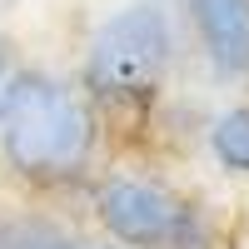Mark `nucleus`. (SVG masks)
Here are the masks:
<instances>
[{
	"mask_svg": "<svg viewBox=\"0 0 249 249\" xmlns=\"http://www.w3.org/2000/svg\"><path fill=\"white\" fill-rule=\"evenodd\" d=\"M95 219L120 249H210L214 224L190 195L170 190L160 179L110 175L95 184Z\"/></svg>",
	"mask_w": 249,
	"mask_h": 249,
	"instance_id": "3",
	"label": "nucleus"
},
{
	"mask_svg": "<svg viewBox=\"0 0 249 249\" xmlns=\"http://www.w3.org/2000/svg\"><path fill=\"white\" fill-rule=\"evenodd\" d=\"M0 155L40 190H60L90 170L95 155V110L80 85L50 70H25L10 110L0 115Z\"/></svg>",
	"mask_w": 249,
	"mask_h": 249,
	"instance_id": "1",
	"label": "nucleus"
},
{
	"mask_svg": "<svg viewBox=\"0 0 249 249\" xmlns=\"http://www.w3.org/2000/svg\"><path fill=\"white\" fill-rule=\"evenodd\" d=\"M75 249H120V244H115V239H105V244H95V239H80Z\"/></svg>",
	"mask_w": 249,
	"mask_h": 249,
	"instance_id": "8",
	"label": "nucleus"
},
{
	"mask_svg": "<svg viewBox=\"0 0 249 249\" xmlns=\"http://www.w3.org/2000/svg\"><path fill=\"white\" fill-rule=\"evenodd\" d=\"M25 55L15 50V40H5L0 35V115L10 110V100H15V90H20V80H25Z\"/></svg>",
	"mask_w": 249,
	"mask_h": 249,
	"instance_id": "7",
	"label": "nucleus"
},
{
	"mask_svg": "<svg viewBox=\"0 0 249 249\" xmlns=\"http://www.w3.org/2000/svg\"><path fill=\"white\" fill-rule=\"evenodd\" d=\"M199 55L219 80L249 75V0H184Z\"/></svg>",
	"mask_w": 249,
	"mask_h": 249,
	"instance_id": "4",
	"label": "nucleus"
},
{
	"mask_svg": "<svg viewBox=\"0 0 249 249\" xmlns=\"http://www.w3.org/2000/svg\"><path fill=\"white\" fill-rule=\"evenodd\" d=\"M80 239L55 219H40V214H20L10 224H0V249H75Z\"/></svg>",
	"mask_w": 249,
	"mask_h": 249,
	"instance_id": "6",
	"label": "nucleus"
},
{
	"mask_svg": "<svg viewBox=\"0 0 249 249\" xmlns=\"http://www.w3.org/2000/svg\"><path fill=\"white\" fill-rule=\"evenodd\" d=\"M175 65V20L160 0H135L100 20L80 65V95L100 105H144L155 100Z\"/></svg>",
	"mask_w": 249,
	"mask_h": 249,
	"instance_id": "2",
	"label": "nucleus"
},
{
	"mask_svg": "<svg viewBox=\"0 0 249 249\" xmlns=\"http://www.w3.org/2000/svg\"><path fill=\"white\" fill-rule=\"evenodd\" d=\"M210 155L219 170L249 179V105H230L210 120Z\"/></svg>",
	"mask_w": 249,
	"mask_h": 249,
	"instance_id": "5",
	"label": "nucleus"
}]
</instances>
